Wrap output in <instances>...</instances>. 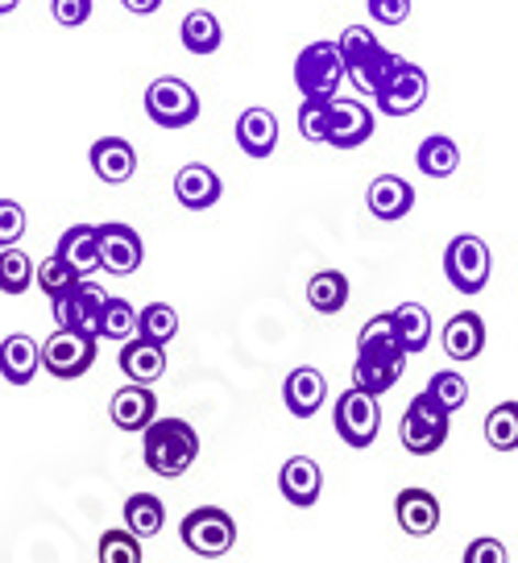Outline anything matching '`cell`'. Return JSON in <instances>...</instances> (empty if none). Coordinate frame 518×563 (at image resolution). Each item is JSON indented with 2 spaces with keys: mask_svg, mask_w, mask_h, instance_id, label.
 Instances as JSON below:
<instances>
[{
  "mask_svg": "<svg viewBox=\"0 0 518 563\" xmlns=\"http://www.w3.org/2000/svg\"><path fill=\"white\" fill-rule=\"evenodd\" d=\"M199 456V435L187 419H154L142 427V460L145 468L162 481L183 476Z\"/></svg>",
  "mask_w": 518,
  "mask_h": 563,
  "instance_id": "1",
  "label": "cell"
},
{
  "mask_svg": "<svg viewBox=\"0 0 518 563\" xmlns=\"http://www.w3.org/2000/svg\"><path fill=\"white\" fill-rule=\"evenodd\" d=\"M337 51L344 58V75L353 79V88L365 91V96H374L386 79H390L394 70H398V54H390L374 34H370V25H344L337 37Z\"/></svg>",
  "mask_w": 518,
  "mask_h": 563,
  "instance_id": "2",
  "label": "cell"
},
{
  "mask_svg": "<svg viewBox=\"0 0 518 563\" xmlns=\"http://www.w3.org/2000/svg\"><path fill=\"white\" fill-rule=\"evenodd\" d=\"M179 539L191 555H203V560H220L236 547V522L229 510L220 506H199L179 522Z\"/></svg>",
  "mask_w": 518,
  "mask_h": 563,
  "instance_id": "3",
  "label": "cell"
},
{
  "mask_svg": "<svg viewBox=\"0 0 518 563\" xmlns=\"http://www.w3.org/2000/svg\"><path fill=\"white\" fill-rule=\"evenodd\" d=\"M340 79H344V58H340L332 37L311 42V46L299 51V58H295V84L304 91V100H332Z\"/></svg>",
  "mask_w": 518,
  "mask_h": 563,
  "instance_id": "4",
  "label": "cell"
},
{
  "mask_svg": "<svg viewBox=\"0 0 518 563\" xmlns=\"http://www.w3.org/2000/svg\"><path fill=\"white\" fill-rule=\"evenodd\" d=\"M448 415L444 406H436L428 394H415L411 406L403 410V422H398V440L411 456H436L448 443Z\"/></svg>",
  "mask_w": 518,
  "mask_h": 563,
  "instance_id": "5",
  "label": "cell"
},
{
  "mask_svg": "<svg viewBox=\"0 0 518 563\" xmlns=\"http://www.w3.org/2000/svg\"><path fill=\"white\" fill-rule=\"evenodd\" d=\"M489 269H494V257H489V245L473 232H461L452 236L444 249V278L452 282V290L461 295H482L485 282H489Z\"/></svg>",
  "mask_w": 518,
  "mask_h": 563,
  "instance_id": "6",
  "label": "cell"
},
{
  "mask_svg": "<svg viewBox=\"0 0 518 563\" xmlns=\"http://www.w3.org/2000/svg\"><path fill=\"white\" fill-rule=\"evenodd\" d=\"M145 117L158 129H187L199 121V96L187 79L162 75L145 88Z\"/></svg>",
  "mask_w": 518,
  "mask_h": 563,
  "instance_id": "7",
  "label": "cell"
},
{
  "mask_svg": "<svg viewBox=\"0 0 518 563\" xmlns=\"http://www.w3.org/2000/svg\"><path fill=\"white\" fill-rule=\"evenodd\" d=\"M332 427L349 448H374L377 431H382V406L365 389H344L332 410Z\"/></svg>",
  "mask_w": 518,
  "mask_h": 563,
  "instance_id": "8",
  "label": "cell"
},
{
  "mask_svg": "<svg viewBox=\"0 0 518 563\" xmlns=\"http://www.w3.org/2000/svg\"><path fill=\"white\" fill-rule=\"evenodd\" d=\"M96 344H100V340H91V335L58 328V332L37 349V365L51 373V377H58V382H75V377H84V373L96 365Z\"/></svg>",
  "mask_w": 518,
  "mask_h": 563,
  "instance_id": "9",
  "label": "cell"
},
{
  "mask_svg": "<svg viewBox=\"0 0 518 563\" xmlns=\"http://www.w3.org/2000/svg\"><path fill=\"white\" fill-rule=\"evenodd\" d=\"M104 299H108V295L96 286V282L79 278L71 290H63L58 299H51L54 323H58V328H67V332H79V335L100 340V311H104Z\"/></svg>",
  "mask_w": 518,
  "mask_h": 563,
  "instance_id": "10",
  "label": "cell"
},
{
  "mask_svg": "<svg viewBox=\"0 0 518 563\" xmlns=\"http://www.w3.org/2000/svg\"><path fill=\"white\" fill-rule=\"evenodd\" d=\"M374 104H377V112H386V117H415L419 108L428 104V70L403 58L398 70L374 91Z\"/></svg>",
  "mask_w": 518,
  "mask_h": 563,
  "instance_id": "11",
  "label": "cell"
},
{
  "mask_svg": "<svg viewBox=\"0 0 518 563\" xmlns=\"http://www.w3.org/2000/svg\"><path fill=\"white\" fill-rule=\"evenodd\" d=\"M96 249H100V269L117 274V278H129L137 274L145 262V245L133 224H121V220H108V224H96Z\"/></svg>",
  "mask_w": 518,
  "mask_h": 563,
  "instance_id": "12",
  "label": "cell"
},
{
  "mask_svg": "<svg viewBox=\"0 0 518 563\" xmlns=\"http://www.w3.org/2000/svg\"><path fill=\"white\" fill-rule=\"evenodd\" d=\"M377 129V117L370 112L365 100L357 96H332V121H328V137L323 145H332V150H357L365 141L374 137Z\"/></svg>",
  "mask_w": 518,
  "mask_h": 563,
  "instance_id": "13",
  "label": "cell"
},
{
  "mask_svg": "<svg viewBox=\"0 0 518 563\" xmlns=\"http://www.w3.org/2000/svg\"><path fill=\"white\" fill-rule=\"evenodd\" d=\"M88 162H91V175L100 178V183H108V187H121V183H129V178L137 175V150L125 137H100L88 150Z\"/></svg>",
  "mask_w": 518,
  "mask_h": 563,
  "instance_id": "14",
  "label": "cell"
},
{
  "mask_svg": "<svg viewBox=\"0 0 518 563\" xmlns=\"http://www.w3.org/2000/svg\"><path fill=\"white\" fill-rule=\"evenodd\" d=\"M220 195H224V183H220V175H216L212 166H203V162H187L179 175H175V199H179L187 211L216 208Z\"/></svg>",
  "mask_w": 518,
  "mask_h": 563,
  "instance_id": "15",
  "label": "cell"
},
{
  "mask_svg": "<svg viewBox=\"0 0 518 563\" xmlns=\"http://www.w3.org/2000/svg\"><path fill=\"white\" fill-rule=\"evenodd\" d=\"M394 518H398V527L407 530V534L428 539L431 530L440 527V497L431 489L411 485V489H403L394 497Z\"/></svg>",
  "mask_w": 518,
  "mask_h": 563,
  "instance_id": "16",
  "label": "cell"
},
{
  "mask_svg": "<svg viewBox=\"0 0 518 563\" xmlns=\"http://www.w3.org/2000/svg\"><path fill=\"white\" fill-rule=\"evenodd\" d=\"M365 208H370V216L394 224V220L411 216L415 187L403 175H377L374 183H370V191H365Z\"/></svg>",
  "mask_w": 518,
  "mask_h": 563,
  "instance_id": "17",
  "label": "cell"
},
{
  "mask_svg": "<svg viewBox=\"0 0 518 563\" xmlns=\"http://www.w3.org/2000/svg\"><path fill=\"white\" fill-rule=\"evenodd\" d=\"M278 489L290 506H299V510H311L316 501H320L323 493V473L320 464L311 456H290L283 464V473H278Z\"/></svg>",
  "mask_w": 518,
  "mask_h": 563,
  "instance_id": "18",
  "label": "cell"
},
{
  "mask_svg": "<svg viewBox=\"0 0 518 563\" xmlns=\"http://www.w3.org/2000/svg\"><path fill=\"white\" fill-rule=\"evenodd\" d=\"M283 402L295 419H311V415L328 402V382H323V373L311 369V365L290 369L286 373V382H283Z\"/></svg>",
  "mask_w": 518,
  "mask_h": 563,
  "instance_id": "19",
  "label": "cell"
},
{
  "mask_svg": "<svg viewBox=\"0 0 518 563\" xmlns=\"http://www.w3.org/2000/svg\"><path fill=\"white\" fill-rule=\"evenodd\" d=\"M121 373H125L133 386H154L162 373H166V344H154V340H142V335H129L121 340Z\"/></svg>",
  "mask_w": 518,
  "mask_h": 563,
  "instance_id": "20",
  "label": "cell"
},
{
  "mask_svg": "<svg viewBox=\"0 0 518 563\" xmlns=\"http://www.w3.org/2000/svg\"><path fill=\"white\" fill-rule=\"evenodd\" d=\"M236 145L245 158H269L278 150V117L269 108H245L236 117Z\"/></svg>",
  "mask_w": 518,
  "mask_h": 563,
  "instance_id": "21",
  "label": "cell"
},
{
  "mask_svg": "<svg viewBox=\"0 0 518 563\" xmlns=\"http://www.w3.org/2000/svg\"><path fill=\"white\" fill-rule=\"evenodd\" d=\"M108 415H112V422L121 427V431H129V435H137L145 422L158 415V398H154V389L150 386H121L117 394H112V402H108Z\"/></svg>",
  "mask_w": 518,
  "mask_h": 563,
  "instance_id": "22",
  "label": "cell"
},
{
  "mask_svg": "<svg viewBox=\"0 0 518 563\" xmlns=\"http://www.w3.org/2000/svg\"><path fill=\"white\" fill-rule=\"evenodd\" d=\"M407 369V356H377V352H357V365H353V386L365 394H390L398 386V377Z\"/></svg>",
  "mask_w": 518,
  "mask_h": 563,
  "instance_id": "23",
  "label": "cell"
},
{
  "mask_svg": "<svg viewBox=\"0 0 518 563\" xmlns=\"http://www.w3.org/2000/svg\"><path fill=\"white\" fill-rule=\"evenodd\" d=\"M37 340L30 335H4L0 340V377L9 382V386H30L37 377Z\"/></svg>",
  "mask_w": 518,
  "mask_h": 563,
  "instance_id": "24",
  "label": "cell"
},
{
  "mask_svg": "<svg viewBox=\"0 0 518 563\" xmlns=\"http://www.w3.org/2000/svg\"><path fill=\"white\" fill-rule=\"evenodd\" d=\"M444 352L452 361H477L485 349V319L473 316V311H461L444 323Z\"/></svg>",
  "mask_w": 518,
  "mask_h": 563,
  "instance_id": "25",
  "label": "cell"
},
{
  "mask_svg": "<svg viewBox=\"0 0 518 563\" xmlns=\"http://www.w3.org/2000/svg\"><path fill=\"white\" fill-rule=\"evenodd\" d=\"M63 262L71 265L79 278H88L100 269V249H96V224H71V229L58 236V249H54Z\"/></svg>",
  "mask_w": 518,
  "mask_h": 563,
  "instance_id": "26",
  "label": "cell"
},
{
  "mask_svg": "<svg viewBox=\"0 0 518 563\" xmlns=\"http://www.w3.org/2000/svg\"><path fill=\"white\" fill-rule=\"evenodd\" d=\"M179 37H183V51L196 54V58H208V54L220 51V42H224V30H220V21L216 13L208 9H191L179 25Z\"/></svg>",
  "mask_w": 518,
  "mask_h": 563,
  "instance_id": "27",
  "label": "cell"
},
{
  "mask_svg": "<svg viewBox=\"0 0 518 563\" xmlns=\"http://www.w3.org/2000/svg\"><path fill=\"white\" fill-rule=\"evenodd\" d=\"M121 518H125L129 534H137L145 543V539L162 534V527H166V506H162V497H154V493H133V497H125Z\"/></svg>",
  "mask_w": 518,
  "mask_h": 563,
  "instance_id": "28",
  "label": "cell"
},
{
  "mask_svg": "<svg viewBox=\"0 0 518 563\" xmlns=\"http://www.w3.org/2000/svg\"><path fill=\"white\" fill-rule=\"evenodd\" d=\"M415 166L423 170L428 178H448L456 175V166H461V145L444 133H431V137L419 141V150H415Z\"/></svg>",
  "mask_w": 518,
  "mask_h": 563,
  "instance_id": "29",
  "label": "cell"
},
{
  "mask_svg": "<svg viewBox=\"0 0 518 563\" xmlns=\"http://www.w3.org/2000/svg\"><path fill=\"white\" fill-rule=\"evenodd\" d=\"M390 319H394V332H398V344H403L407 356L423 352L431 344V316L423 302H403V307L390 311Z\"/></svg>",
  "mask_w": 518,
  "mask_h": 563,
  "instance_id": "30",
  "label": "cell"
},
{
  "mask_svg": "<svg viewBox=\"0 0 518 563\" xmlns=\"http://www.w3.org/2000/svg\"><path fill=\"white\" fill-rule=\"evenodd\" d=\"M307 302L320 316H340L349 307V278L340 269H320L316 278L307 282Z\"/></svg>",
  "mask_w": 518,
  "mask_h": 563,
  "instance_id": "31",
  "label": "cell"
},
{
  "mask_svg": "<svg viewBox=\"0 0 518 563\" xmlns=\"http://www.w3.org/2000/svg\"><path fill=\"white\" fill-rule=\"evenodd\" d=\"M142 340H154V344H170L179 335V311L170 302H150L137 311V332Z\"/></svg>",
  "mask_w": 518,
  "mask_h": 563,
  "instance_id": "32",
  "label": "cell"
},
{
  "mask_svg": "<svg viewBox=\"0 0 518 563\" xmlns=\"http://www.w3.org/2000/svg\"><path fill=\"white\" fill-rule=\"evenodd\" d=\"M485 440L494 452H515L518 448V402H502L485 415Z\"/></svg>",
  "mask_w": 518,
  "mask_h": 563,
  "instance_id": "33",
  "label": "cell"
},
{
  "mask_svg": "<svg viewBox=\"0 0 518 563\" xmlns=\"http://www.w3.org/2000/svg\"><path fill=\"white\" fill-rule=\"evenodd\" d=\"M34 286V262L18 245L0 249V290L4 295H25Z\"/></svg>",
  "mask_w": 518,
  "mask_h": 563,
  "instance_id": "34",
  "label": "cell"
},
{
  "mask_svg": "<svg viewBox=\"0 0 518 563\" xmlns=\"http://www.w3.org/2000/svg\"><path fill=\"white\" fill-rule=\"evenodd\" d=\"M357 352H377V356H407L403 344H398V332H394L390 311L386 316H374L357 335Z\"/></svg>",
  "mask_w": 518,
  "mask_h": 563,
  "instance_id": "35",
  "label": "cell"
},
{
  "mask_svg": "<svg viewBox=\"0 0 518 563\" xmlns=\"http://www.w3.org/2000/svg\"><path fill=\"white\" fill-rule=\"evenodd\" d=\"M137 332V307L129 299H104V311H100V340H129V335Z\"/></svg>",
  "mask_w": 518,
  "mask_h": 563,
  "instance_id": "36",
  "label": "cell"
},
{
  "mask_svg": "<svg viewBox=\"0 0 518 563\" xmlns=\"http://www.w3.org/2000/svg\"><path fill=\"white\" fill-rule=\"evenodd\" d=\"M423 394H428L436 406H444L448 415H456V410L469 402V382L456 369H440V373H431V382Z\"/></svg>",
  "mask_w": 518,
  "mask_h": 563,
  "instance_id": "37",
  "label": "cell"
},
{
  "mask_svg": "<svg viewBox=\"0 0 518 563\" xmlns=\"http://www.w3.org/2000/svg\"><path fill=\"white\" fill-rule=\"evenodd\" d=\"M100 563H142L145 551H142V539L137 534H129L125 527L121 530H104L100 534Z\"/></svg>",
  "mask_w": 518,
  "mask_h": 563,
  "instance_id": "38",
  "label": "cell"
},
{
  "mask_svg": "<svg viewBox=\"0 0 518 563\" xmlns=\"http://www.w3.org/2000/svg\"><path fill=\"white\" fill-rule=\"evenodd\" d=\"M34 278H37V290H42L46 299H58L63 290H71L75 282H79V274H75L71 265L63 262L58 253H54V257H46V262L37 265V269H34Z\"/></svg>",
  "mask_w": 518,
  "mask_h": 563,
  "instance_id": "39",
  "label": "cell"
},
{
  "mask_svg": "<svg viewBox=\"0 0 518 563\" xmlns=\"http://www.w3.org/2000/svg\"><path fill=\"white\" fill-rule=\"evenodd\" d=\"M328 121H332V100H304L299 104V137L320 141L328 137Z\"/></svg>",
  "mask_w": 518,
  "mask_h": 563,
  "instance_id": "40",
  "label": "cell"
},
{
  "mask_svg": "<svg viewBox=\"0 0 518 563\" xmlns=\"http://www.w3.org/2000/svg\"><path fill=\"white\" fill-rule=\"evenodd\" d=\"M25 236V208L18 199H0V249L18 245Z\"/></svg>",
  "mask_w": 518,
  "mask_h": 563,
  "instance_id": "41",
  "label": "cell"
},
{
  "mask_svg": "<svg viewBox=\"0 0 518 563\" xmlns=\"http://www.w3.org/2000/svg\"><path fill=\"white\" fill-rule=\"evenodd\" d=\"M51 13L58 25L79 30V25H88V18H91V0H51Z\"/></svg>",
  "mask_w": 518,
  "mask_h": 563,
  "instance_id": "42",
  "label": "cell"
},
{
  "mask_svg": "<svg viewBox=\"0 0 518 563\" xmlns=\"http://www.w3.org/2000/svg\"><path fill=\"white\" fill-rule=\"evenodd\" d=\"M461 563H510V555H506V543L502 539H473V543L465 547V560Z\"/></svg>",
  "mask_w": 518,
  "mask_h": 563,
  "instance_id": "43",
  "label": "cell"
},
{
  "mask_svg": "<svg viewBox=\"0 0 518 563\" xmlns=\"http://www.w3.org/2000/svg\"><path fill=\"white\" fill-rule=\"evenodd\" d=\"M365 4L377 25H403L411 18V0H365Z\"/></svg>",
  "mask_w": 518,
  "mask_h": 563,
  "instance_id": "44",
  "label": "cell"
},
{
  "mask_svg": "<svg viewBox=\"0 0 518 563\" xmlns=\"http://www.w3.org/2000/svg\"><path fill=\"white\" fill-rule=\"evenodd\" d=\"M133 18H150V13H158L162 9V0H121Z\"/></svg>",
  "mask_w": 518,
  "mask_h": 563,
  "instance_id": "45",
  "label": "cell"
},
{
  "mask_svg": "<svg viewBox=\"0 0 518 563\" xmlns=\"http://www.w3.org/2000/svg\"><path fill=\"white\" fill-rule=\"evenodd\" d=\"M21 0H0V18H9V13H18Z\"/></svg>",
  "mask_w": 518,
  "mask_h": 563,
  "instance_id": "46",
  "label": "cell"
}]
</instances>
